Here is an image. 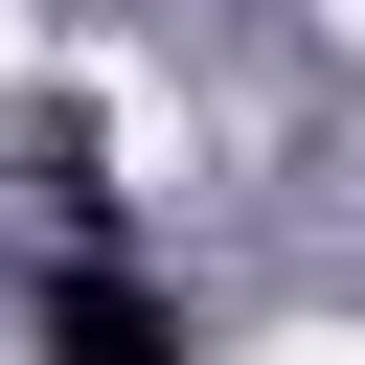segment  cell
<instances>
[{"mask_svg":"<svg viewBox=\"0 0 365 365\" xmlns=\"http://www.w3.org/2000/svg\"><path fill=\"white\" fill-rule=\"evenodd\" d=\"M23 205H46L68 251H114V160H91V114H23Z\"/></svg>","mask_w":365,"mask_h":365,"instance_id":"cell-2","label":"cell"},{"mask_svg":"<svg viewBox=\"0 0 365 365\" xmlns=\"http://www.w3.org/2000/svg\"><path fill=\"white\" fill-rule=\"evenodd\" d=\"M46 365H205V319H182L137 251H68V274H46Z\"/></svg>","mask_w":365,"mask_h":365,"instance_id":"cell-1","label":"cell"}]
</instances>
